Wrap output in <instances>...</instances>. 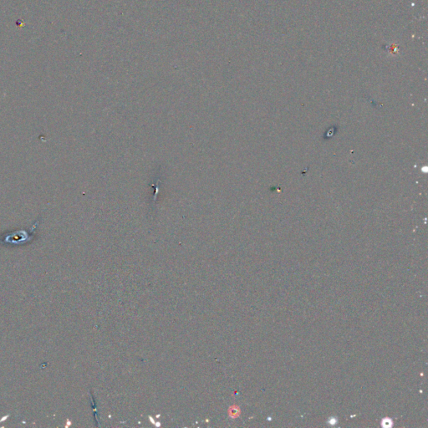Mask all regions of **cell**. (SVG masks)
<instances>
[{
    "instance_id": "cell-1",
    "label": "cell",
    "mask_w": 428,
    "mask_h": 428,
    "mask_svg": "<svg viewBox=\"0 0 428 428\" xmlns=\"http://www.w3.org/2000/svg\"><path fill=\"white\" fill-rule=\"evenodd\" d=\"M382 425L384 428H391L392 426V421L390 418H385L382 420Z\"/></svg>"
}]
</instances>
